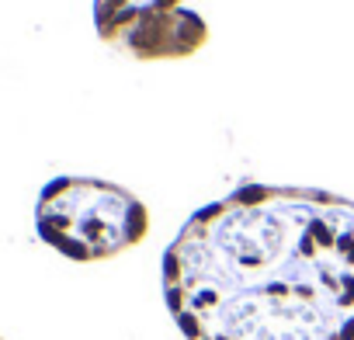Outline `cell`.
<instances>
[{"mask_svg":"<svg viewBox=\"0 0 354 340\" xmlns=\"http://www.w3.org/2000/svg\"><path fill=\"white\" fill-rule=\"evenodd\" d=\"M205 39H209V28L202 25V18L177 8V11L153 15L132 25L129 32L118 35L115 46H122L125 53L139 59H177V56H192L195 49H202Z\"/></svg>","mask_w":354,"mask_h":340,"instance_id":"obj_3","label":"cell"},{"mask_svg":"<svg viewBox=\"0 0 354 340\" xmlns=\"http://www.w3.org/2000/svg\"><path fill=\"white\" fill-rule=\"evenodd\" d=\"M163 295L188 340H354V202L236 188L174 236Z\"/></svg>","mask_w":354,"mask_h":340,"instance_id":"obj_1","label":"cell"},{"mask_svg":"<svg viewBox=\"0 0 354 340\" xmlns=\"http://www.w3.org/2000/svg\"><path fill=\"white\" fill-rule=\"evenodd\" d=\"M39 236L70 261H104L136 247L149 216L136 195L94 178H56L35 205Z\"/></svg>","mask_w":354,"mask_h":340,"instance_id":"obj_2","label":"cell"},{"mask_svg":"<svg viewBox=\"0 0 354 340\" xmlns=\"http://www.w3.org/2000/svg\"><path fill=\"white\" fill-rule=\"evenodd\" d=\"M177 8H181V0H94V25L104 42H118V35L132 25Z\"/></svg>","mask_w":354,"mask_h":340,"instance_id":"obj_4","label":"cell"}]
</instances>
